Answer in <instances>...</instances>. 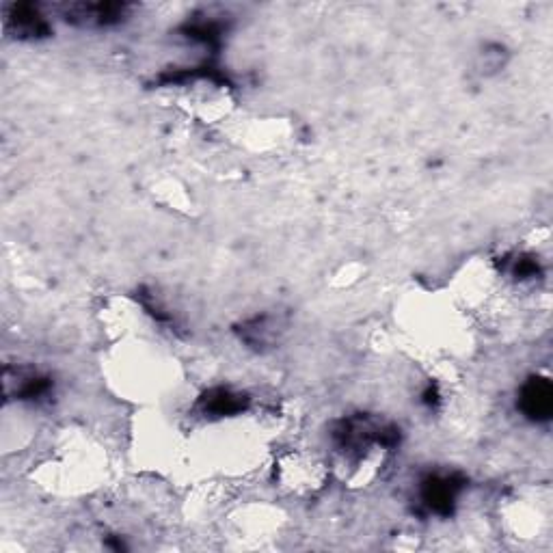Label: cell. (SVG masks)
Returning a JSON list of instances; mask_svg holds the SVG:
<instances>
[{"label":"cell","instance_id":"obj_2","mask_svg":"<svg viewBox=\"0 0 553 553\" xmlns=\"http://www.w3.org/2000/svg\"><path fill=\"white\" fill-rule=\"evenodd\" d=\"M128 5L119 3H76L63 9L67 22L83 26H111L126 18Z\"/></svg>","mask_w":553,"mask_h":553},{"label":"cell","instance_id":"obj_3","mask_svg":"<svg viewBox=\"0 0 553 553\" xmlns=\"http://www.w3.org/2000/svg\"><path fill=\"white\" fill-rule=\"evenodd\" d=\"M519 409L525 417H530L532 422L549 420L553 409L551 383L547 379H541V376H534V379L525 383L519 394Z\"/></svg>","mask_w":553,"mask_h":553},{"label":"cell","instance_id":"obj_5","mask_svg":"<svg viewBox=\"0 0 553 553\" xmlns=\"http://www.w3.org/2000/svg\"><path fill=\"white\" fill-rule=\"evenodd\" d=\"M245 396L234 394L229 389H214L206 398L201 400V411L210 417H227V415H236L242 409H245Z\"/></svg>","mask_w":553,"mask_h":553},{"label":"cell","instance_id":"obj_4","mask_svg":"<svg viewBox=\"0 0 553 553\" xmlns=\"http://www.w3.org/2000/svg\"><path fill=\"white\" fill-rule=\"evenodd\" d=\"M7 29H11L18 37L37 39L50 33V24L39 7L33 5H13L7 13Z\"/></svg>","mask_w":553,"mask_h":553},{"label":"cell","instance_id":"obj_1","mask_svg":"<svg viewBox=\"0 0 553 553\" xmlns=\"http://www.w3.org/2000/svg\"><path fill=\"white\" fill-rule=\"evenodd\" d=\"M463 480L456 474H437V476H428L422 482V504L435 512V515H450L458 495L463 491Z\"/></svg>","mask_w":553,"mask_h":553}]
</instances>
